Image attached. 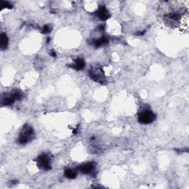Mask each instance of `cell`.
Returning a JSON list of instances; mask_svg holds the SVG:
<instances>
[{"label": "cell", "instance_id": "obj_1", "mask_svg": "<svg viewBox=\"0 0 189 189\" xmlns=\"http://www.w3.org/2000/svg\"><path fill=\"white\" fill-rule=\"evenodd\" d=\"M33 137H34V130L31 126L26 124L22 127L20 133H19L17 143L21 145L26 144V143L33 140Z\"/></svg>", "mask_w": 189, "mask_h": 189}, {"label": "cell", "instance_id": "obj_2", "mask_svg": "<svg viewBox=\"0 0 189 189\" xmlns=\"http://www.w3.org/2000/svg\"><path fill=\"white\" fill-rule=\"evenodd\" d=\"M156 119V115L149 109H144L140 112L138 116V121L142 124H149L154 122Z\"/></svg>", "mask_w": 189, "mask_h": 189}, {"label": "cell", "instance_id": "obj_3", "mask_svg": "<svg viewBox=\"0 0 189 189\" xmlns=\"http://www.w3.org/2000/svg\"><path fill=\"white\" fill-rule=\"evenodd\" d=\"M38 166L45 171H49L51 169V159L47 153H43L36 158Z\"/></svg>", "mask_w": 189, "mask_h": 189}, {"label": "cell", "instance_id": "obj_4", "mask_svg": "<svg viewBox=\"0 0 189 189\" xmlns=\"http://www.w3.org/2000/svg\"><path fill=\"white\" fill-rule=\"evenodd\" d=\"M182 18L184 17V14L180 11L171 12L165 16V21L167 24H170L171 25H177L180 23Z\"/></svg>", "mask_w": 189, "mask_h": 189}, {"label": "cell", "instance_id": "obj_5", "mask_svg": "<svg viewBox=\"0 0 189 189\" xmlns=\"http://www.w3.org/2000/svg\"><path fill=\"white\" fill-rule=\"evenodd\" d=\"M89 76L94 81L98 82L100 83H103L106 82L104 78V73H103V69L101 67H97V68L92 69L89 71Z\"/></svg>", "mask_w": 189, "mask_h": 189}, {"label": "cell", "instance_id": "obj_6", "mask_svg": "<svg viewBox=\"0 0 189 189\" xmlns=\"http://www.w3.org/2000/svg\"><path fill=\"white\" fill-rule=\"evenodd\" d=\"M95 170V163L94 162H89L81 165L79 167V171L83 174H89Z\"/></svg>", "mask_w": 189, "mask_h": 189}, {"label": "cell", "instance_id": "obj_7", "mask_svg": "<svg viewBox=\"0 0 189 189\" xmlns=\"http://www.w3.org/2000/svg\"><path fill=\"white\" fill-rule=\"evenodd\" d=\"M96 15L98 19L101 21H105L110 17V13L108 10L104 6H101L96 11Z\"/></svg>", "mask_w": 189, "mask_h": 189}, {"label": "cell", "instance_id": "obj_8", "mask_svg": "<svg viewBox=\"0 0 189 189\" xmlns=\"http://www.w3.org/2000/svg\"><path fill=\"white\" fill-rule=\"evenodd\" d=\"M72 68L75 69V70H81L84 68L85 67V62L84 60L82 58H77L75 60V62L73 64H71L70 66Z\"/></svg>", "mask_w": 189, "mask_h": 189}, {"label": "cell", "instance_id": "obj_9", "mask_svg": "<svg viewBox=\"0 0 189 189\" xmlns=\"http://www.w3.org/2000/svg\"><path fill=\"white\" fill-rule=\"evenodd\" d=\"M7 45H8V39H7V35L2 33L1 34V39H0V47H1L2 50L7 48Z\"/></svg>", "mask_w": 189, "mask_h": 189}, {"label": "cell", "instance_id": "obj_10", "mask_svg": "<svg viewBox=\"0 0 189 189\" xmlns=\"http://www.w3.org/2000/svg\"><path fill=\"white\" fill-rule=\"evenodd\" d=\"M15 101L16 99L14 98V97L11 93L10 95H6L5 97H3L2 103L4 105H5V106H10V105L13 104L15 102Z\"/></svg>", "mask_w": 189, "mask_h": 189}, {"label": "cell", "instance_id": "obj_11", "mask_svg": "<svg viewBox=\"0 0 189 189\" xmlns=\"http://www.w3.org/2000/svg\"><path fill=\"white\" fill-rule=\"evenodd\" d=\"M107 43H108V39H107L106 37L99 38V39H97L93 41V45L96 47H101L103 46V45H106Z\"/></svg>", "mask_w": 189, "mask_h": 189}, {"label": "cell", "instance_id": "obj_12", "mask_svg": "<svg viewBox=\"0 0 189 189\" xmlns=\"http://www.w3.org/2000/svg\"><path fill=\"white\" fill-rule=\"evenodd\" d=\"M64 176L68 179H74L76 177L77 172L72 168H67L64 170Z\"/></svg>", "mask_w": 189, "mask_h": 189}, {"label": "cell", "instance_id": "obj_13", "mask_svg": "<svg viewBox=\"0 0 189 189\" xmlns=\"http://www.w3.org/2000/svg\"><path fill=\"white\" fill-rule=\"evenodd\" d=\"M52 31V28L50 27L49 25H45L44 27L41 28V33H43V34H48V33H50Z\"/></svg>", "mask_w": 189, "mask_h": 189}, {"label": "cell", "instance_id": "obj_14", "mask_svg": "<svg viewBox=\"0 0 189 189\" xmlns=\"http://www.w3.org/2000/svg\"><path fill=\"white\" fill-rule=\"evenodd\" d=\"M0 6H2V7H4V8H7V9H11L12 7H13V5H12L9 2H5V1L0 2Z\"/></svg>", "mask_w": 189, "mask_h": 189}, {"label": "cell", "instance_id": "obj_15", "mask_svg": "<svg viewBox=\"0 0 189 189\" xmlns=\"http://www.w3.org/2000/svg\"><path fill=\"white\" fill-rule=\"evenodd\" d=\"M50 55L52 57L56 56V54H55V52L54 50H51L50 52Z\"/></svg>", "mask_w": 189, "mask_h": 189}, {"label": "cell", "instance_id": "obj_16", "mask_svg": "<svg viewBox=\"0 0 189 189\" xmlns=\"http://www.w3.org/2000/svg\"><path fill=\"white\" fill-rule=\"evenodd\" d=\"M50 38H48V39H47V43H49L50 42Z\"/></svg>", "mask_w": 189, "mask_h": 189}]
</instances>
